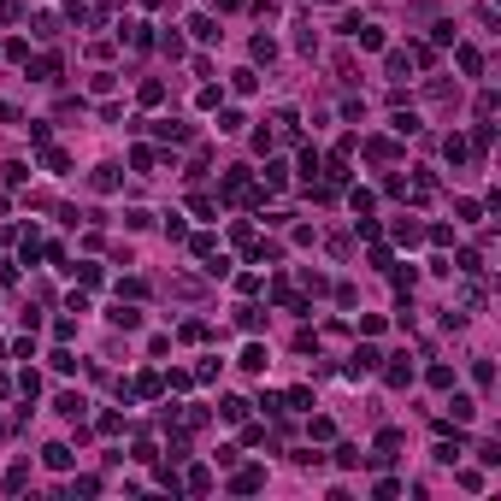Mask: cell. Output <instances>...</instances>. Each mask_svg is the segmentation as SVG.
<instances>
[{
    "label": "cell",
    "instance_id": "cell-1",
    "mask_svg": "<svg viewBox=\"0 0 501 501\" xmlns=\"http://www.w3.org/2000/svg\"><path fill=\"white\" fill-rule=\"evenodd\" d=\"M230 490H236V495H254V490H265V472H260V466H242V472L230 478Z\"/></svg>",
    "mask_w": 501,
    "mask_h": 501
},
{
    "label": "cell",
    "instance_id": "cell-2",
    "mask_svg": "<svg viewBox=\"0 0 501 501\" xmlns=\"http://www.w3.org/2000/svg\"><path fill=\"white\" fill-rule=\"evenodd\" d=\"M378 348H354V360H348V378H360V372H378Z\"/></svg>",
    "mask_w": 501,
    "mask_h": 501
},
{
    "label": "cell",
    "instance_id": "cell-3",
    "mask_svg": "<svg viewBox=\"0 0 501 501\" xmlns=\"http://www.w3.org/2000/svg\"><path fill=\"white\" fill-rule=\"evenodd\" d=\"M42 460L54 466V472H65V466H71L77 454H71V448H65V442H47V448H42Z\"/></svg>",
    "mask_w": 501,
    "mask_h": 501
},
{
    "label": "cell",
    "instance_id": "cell-4",
    "mask_svg": "<svg viewBox=\"0 0 501 501\" xmlns=\"http://www.w3.org/2000/svg\"><path fill=\"white\" fill-rule=\"evenodd\" d=\"M89 183H95V189H100V195H112V189H119V165H100V171H95Z\"/></svg>",
    "mask_w": 501,
    "mask_h": 501
},
{
    "label": "cell",
    "instance_id": "cell-5",
    "mask_svg": "<svg viewBox=\"0 0 501 501\" xmlns=\"http://www.w3.org/2000/svg\"><path fill=\"white\" fill-rule=\"evenodd\" d=\"M54 407L65 413V419H83V413H89V401H83V395H59V401H54Z\"/></svg>",
    "mask_w": 501,
    "mask_h": 501
},
{
    "label": "cell",
    "instance_id": "cell-6",
    "mask_svg": "<svg viewBox=\"0 0 501 501\" xmlns=\"http://www.w3.org/2000/svg\"><path fill=\"white\" fill-rule=\"evenodd\" d=\"M189 30L200 42H219V18H207V12H200V18H189Z\"/></svg>",
    "mask_w": 501,
    "mask_h": 501
},
{
    "label": "cell",
    "instance_id": "cell-7",
    "mask_svg": "<svg viewBox=\"0 0 501 501\" xmlns=\"http://www.w3.org/2000/svg\"><path fill=\"white\" fill-rule=\"evenodd\" d=\"M112 325H119V330H136V325H142V313H136V307H124V301H119V307H112Z\"/></svg>",
    "mask_w": 501,
    "mask_h": 501
},
{
    "label": "cell",
    "instance_id": "cell-8",
    "mask_svg": "<svg viewBox=\"0 0 501 501\" xmlns=\"http://www.w3.org/2000/svg\"><path fill=\"white\" fill-rule=\"evenodd\" d=\"M454 59H460V71H466V77H478V71H483V54H478V47H460Z\"/></svg>",
    "mask_w": 501,
    "mask_h": 501
},
{
    "label": "cell",
    "instance_id": "cell-9",
    "mask_svg": "<svg viewBox=\"0 0 501 501\" xmlns=\"http://www.w3.org/2000/svg\"><path fill=\"white\" fill-rule=\"evenodd\" d=\"M159 390H165V378H159V372H142V378H136V395H147V401H154Z\"/></svg>",
    "mask_w": 501,
    "mask_h": 501
},
{
    "label": "cell",
    "instance_id": "cell-10",
    "mask_svg": "<svg viewBox=\"0 0 501 501\" xmlns=\"http://www.w3.org/2000/svg\"><path fill=\"white\" fill-rule=\"evenodd\" d=\"M42 165H47V171H71V159H65V147H42Z\"/></svg>",
    "mask_w": 501,
    "mask_h": 501
},
{
    "label": "cell",
    "instance_id": "cell-11",
    "mask_svg": "<svg viewBox=\"0 0 501 501\" xmlns=\"http://www.w3.org/2000/svg\"><path fill=\"white\" fill-rule=\"evenodd\" d=\"M448 407H454V425H466V419H472V413H478V401H472V395H454V401H448Z\"/></svg>",
    "mask_w": 501,
    "mask_h": 501
},
{
    "label": "cell",
    "instance_id": "cell-12",
    "mask_svg": "<svg viewBox=\"0 0 501 501\" xmlns=\"http://www.w3.org/2000/svg\"><path fill=\"white\" fill-rule=\"evenodd\" d=\"M159 130V142H189V124H171V119H165V124H154Z\"/></svg>",
    "mask_w": 501,
    "mask_h": 501
},
{
    "label": "cell",
    "instance_id": "cell-13",
    "mask_svg": "<svg viewBox=\"0 0 501 501\" xmlns=\"http://www.w3.org/2000/svg\"><path fill=\"white\" fill-rule=\"evenodd\" d=\"M472 383H478V390H490V383H495V366L490 360H472Z\"/></svg>",
    "mask_w": 501,
    "mask_h": 501
},
{
    "label": "cell",
    "instance_id": "cell-14",
    "mask_svg": "<svg viewBox=\"0 0 501 501\" xmlns=\"http://www.w3.org/2000/svg\"><path fill=\"white\" fill-rule=\"evenodd\" d=\"M236 325H242V330H260L265 313H260V307H236Z\"/></svg>",
    "mask_w": 501,
    "mask_h": 501
},
{
    "label": "cell",
    "instance_id": "cell-15",
    "mask_svg": "<svg viewBox=\"0 0 501 501\" xmlns=\"http://www.w3.org/2000/svg\"><path fill=\"white\" fill-rule=\"evenodd\" d=\"M283 407H295V413H307V407H313V390H289V395H283Z\"/></svg>",
    "mask_w": 501,
    "mask_h": 501
},
{
    "label": "cell",
    "instance_id": "cell-16",
    "mask_svg": "<svg viewBox=\"0 0 501 501\" xmlns=\"http://www.w3.org/2000/svg\"><path fill=\"white\" fill-rule=\"evenodd\" d=\"M183 483H189V490L200 495V490H212V472H207V466H195V472H189V478H183Z\"/></svg>",
    "mask_w": 501,
    "mask_h": 501
},
{
    "label": "cell",
    "instance_id": "cell-17",
    "mask_svg": "<svg viewBox=\"0 0 501 501\" xmlns=\"http://www.w3.org/2000/svg\"><path fill=\"white\" fill-rule=\"evenodd\" d=\"M383 378H390V383H413V366H407V354H401V360H395V366H390Z\"/></svg>",
    "mask_w": 501,
    "mask_h": 501
},
{
    "label": "cell",
    "instance_id": "cell-18",
    "mask_svg": "<svg viewBox=\"0 0 501 501\" xmlns=\"http://www.w3.org/2000/svg\"><path fill=\"white\" fill-rule=\"evenodd\" d=\"M254 59L272 65V59H277V42H272V36H254Z\"/></svg>",
    "mask_w": 501,
    "mask_h": 501
},
{
    "label": "cell",
    "instance_id": "cell-19",
    "mask_svg": "<svg viewBox=\"0 0 501 501\" xmlns=\"http://www.w3.org/2000/svg\"><path fill=\"white\" fill-rule=\"evenodd\" d=\"M219 413H224V419H242V413H248V401H242V395H224V407H219Z\"/></svg>",
    "mask_w": 501,
    "mask_h": 501
},
{
    "label": "cell",
    "instance_id": "cell-20",
    "mask_svg": "<svg viewBox=\"0 0 501 501\" xmlns=\"http://www.w3.org/2000/svg\"><path fill=\"white\" fill-rule=\"evenodd\" d=\"M24 483H30V466H12V472H6V490H12V495H18V490H24Z\"/></svg>",
    "mask_w": 501,
    "mask_h": 501
},
{
    "label": "cell",
    "instance_id": "cell-21",
    "mask_svg": "<svg viewBox=\"0 0 501 501\" xmlns=\"http://www.w3.org/2000/svg\"><path fill=\"white\" fill-rule=\"evenodd\" d=\"M242 366H248V372H265V348L254 342V348H248V354H242Z\"/></svg>",
    "mask_w": 501,
    "mask_h": 501
},
{
    "label": "cell",
    "instance_id": "cell-22",
    "mask_svg": "<svg viewBox=\"0 0 501 501\" xmlns=\"http://www.w3.org/2000/svg\"><path fill=\"white\" fill-rule=\"evenodd\" d=\"M230 83H236V95H254V89H260V77H254V71H236Z\"/></svg>",
    "mask_w": 501,
    "mask_h": 501
},
{
    "label": "cell",
    "instance_id": "cell-23",
    "mask_svg": "<svg viewBox=\"0 0 501 501\" xmlns=\"http://www.w3.org/2000/svg\"><path fill=\"white\" fill-rule=\"evenodd\" d=\"M171 295H183V301H195V295H200V283H195V277H177V283H171Z\"/></svg>",
    "mask_w": 501,
    "mask_h": 501
},
{
    "label": "cell",
    "instance_id": "cell-24",
    "mask_svg": "<svg viewBox=\"0 0 501 501\" xmlns=\"http://www.w3.org/2000/svg\"><path fill=\"white\" fill-rule=\"evenodd\" d=\"M407 71H413V59H407V54H390V77L401 83V77H407Z\"/></svg>",
    "mask_w": 501,
    "mask_h": 501
},
{
    "label": "cell",
    "instance_id": "cell-25",
    "mask_svg": "<svg viewBox=\"0 0 501 501\" xmlns=\"http://www.w3.org/2000/svg\"><path fill=\"white\" fill-rule=\"evenodd\" d=\"M18 18V6H12V0H0V24H12Z\"/></svg>",
    "mask_w": 501,
    "mask_h": 501
},
{
    "label": "cell",
    "instance_id": "cell-26",
    "mask_svg": "<svg viewBox=\"0 0 501 501\" xmlns=\"http://www.w3.org/2000/svg\"><path fill=\"white\" fill-rule=\"evenodd\" d=\"M236 6H242V0H219V12H236Z\"/></svg>",
    "mask_w": 501,
    "mask_h": 501
}]
</instances>
